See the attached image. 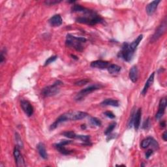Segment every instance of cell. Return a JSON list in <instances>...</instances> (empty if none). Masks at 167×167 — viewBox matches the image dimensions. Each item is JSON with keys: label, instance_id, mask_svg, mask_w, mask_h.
<instances>
[{"label": "cell", "instance_id": "f546056e", "mask_svg": "<svg viewBox=\"0 0 167 167\" xmlns=\"http://www.w3.org/2000/svg\"><path fill=\"white\" fill-rule=\"evenodd\" d=\"M150 127H151V122H150L149 117H148V118L145 121L144 123L142 125V129L148 130L150 128Z\"/></svg>", "mask_w": 167, "mask_h": 167}, {"label": "cell", "instance_id": "7402d4cb", "mask_svg": "<svg viewBox=\"0 0 167 167\" xmlns=\"http://www.w3.org/2000/svg\"><path fill=\"white\" fill-rule=\"evenodd\" d=\"M107 69L110 74H116L119 73L121 69H122V68L119 65L116 64H110L109 66L108 67Z\"/></svg>", "mask_w": 167, "mask_h": 167}, {"label": "cell", "instance_id": "6da1fadb", "mask_svg": "<svg viewBox=\"0 0 167 167\" xmlns=\"http://www.w3.org/2000/svg\"><path fill=\"white\" fill-rule=\"evenodd\" d=\"M87 116L88 114L86 112H81V111H69L59 116L50 125V129L51 131L54 130L60 123L67 122V121H77L84 119Z\"/></svg>", "mask_w": 167, "mask_h": 167}, {"label": "cell", "instance_id": "83f0119b", "mask_svg": "<svg viewBox=\"0 0 167 167\" xmlns=\"http://www.w3.org/2000/svg\"><path fill=\"white\" fill-rule=\"evenodd\" d=\"M90 123L93 126H97V127H99V126H101V120H99V119H97V117H91L90 118Z\"/></svg>", "mask_w": 167, "mask_h": 167}, {"label": "cell", "instance_id": "484cf974", "mask_svg": "<svg viewBox=\"0 0 167 167\" xmlns=\"http://www.w3.org/2000/svg\"><path fill=\"white\" fill-rule=\"evenodd\" d=\"M62 135L69 139H76V136H77V135L75 134V133L73 131H65L62 133Z\"/></svg>", "mask_w": 167, "mask_h": 167}, {"label": "cell", "instance_id": "44dd1931", "mask_svg": "<svg viewBox=\"0 0 167 167\" xmlns=\"http://www.w3.org/2000/svg\"><path fill=\"white\" fill-rule=\"evenodd\" d=\"M143 39V35H139V37H137L135 40H134L131 43L129 44V47L131 48V50H133V51L135 52V50L136 49L137 47L139 45V44L140 43V42Z\"/></svg>", "mask_w": 167, "mask_h": 167}, {"label": "cell", "instance_id": "836d02e7", "mask_svg": "<svg viewBox=\"0 0 167 167\" xmlns=\"http://www.w3.org/2000/svg\"><path fill=\"white\" fill-rule=\"evenodd\" d=\"M5 56H6V50L5 49H3L1 52V55H0V62H1V63H3V61H5Z\"/></svg>", "mask_w": 167, "mask_h": 167}, {"label": "cell", "instance_id": "603a6c76", "mask_svg": "<svg viewBox=\"0 0 167 167\" xmlns=\"http://www.w3.org/2000/svg\"><path fill=\"white\" fill-rule=\"evenodd\" d=\"M153 139V138H152V137H148V138L144 139L141 142V147H142V148H144V149H146L147 148H148V147L150 145H151Z\"/></svg>", "mask_w": 167, "mask_h": 167}, {"label": "cell", "instance_id": "d4e9b609", "mask_svg": "<svg viewBox=\"0 0 167 167\" xmlns=\"http://www.w3.org/2000/svg\"><path fill=\"white\" fill-rule=\"evenodd\" d=\"M116 126V122L111 123L110 125H109V127H107V129H106L105 132H104V135H109L112 132V131L114 130V128H115Z\"/></svg>", "mask_w": 167, "mask_h": 167}, {"label": "cell", "instance_id": "30bf717a", "mask_svg": "<svg viewBox=\"0 0 167 167\" xmlns=\"http://www.w3.org/2000/svg\"><path fill=\"white\" fill-rule=\"evenodd\" d=\"M167 104V101L166 97H163L162 99L160 100V102L159 104V110L158 112H157L155 118L157 120H160L163 117V114L165 113V111L166 107Z\"/></svg>", "mask_w": 167, "mask_h": 167}, {"label": "cell", "instance_id": "e0dca14e", "mask_svg": "<svg viewBox=\"0 0 167 167\" xmlns=\"http://www.w3.org/2000/svg\"><path fill=\"white\" fill-rule=\"evenodd\" d=\"M37 150H38L39 155H40L41 158L44 159H47L48 154L47 153V151H46V148H45V146L44 144L42 142L39 143L37 144Z\"/></svg>", "mask_w": 167, "mask_h": 167}, {"label": "cell", "instance_id": "5bb4252c", "mask_svg": "<svg viewBox=\"0 0 167 167\" xmlns=\"http://www.w3.org/2000/svg\"><path fill=\"white\" fill-rule=\"evenodd\" d=\"M142 116V109H139L136 112H135V117H134V122L133 125L135 127V129L136 131L138 130L140 125V120H141Z\"/></svg>", "mask_w": 167, "mask_h": 167}, {"label": "cell", "instance_id": "8992f818", "mask_svg": "<svg viewBox=\"0 0 167 167\" xmlns=\"http://www.w3.org/2000/svg\"><path fill=\"white\" fill-rule=\"evenodd\" d=\"M103 87V85L101 84H96L94 85H91V86H88L87 88H85V89H83L82 90H81L79 93H78L75 99L77 101H80L83 99L84 97L87 96L88 95L90 94L91 93L93 92V91L100 90L101 88H102Z\"/></svg>", "mask_w": 167, "mask_h": 167}, {"label": "cell", "instance_id": "cb8c5ba5", "mask_svg": "<svg viewBox=\"0 0 167 167\" xmlns=\"http://www.w3.org/2000/svg\"><path fill=\"white\" fill-rule=\"evenodd\" d=\"M76 139H78L84 142L85 144H90V136L89 135H77L76 136Z\"/></svg>", "mask_w": 167, "mask_h": 167}, {"label": "cell", "instance_id": "d6986e66", "mask_svg": "<svg viewBox=\"0 0 167 167\" xmlns=\"http://www.w3.org/2000/svg\"><path fill=\"white\" fill-rule=\"evenodd\" d=\"M55 148L57 149V150H58L59 152H60L63 155H69L71 153H72L73 152V151H70V150H68L66 148L64 145L61 144L60 143H58L55 144L54 145Z\"/></svg>", "mask_w": 167, "mask_h": 167}, {"label": "cell", "instance_id": "d590c367", "mask_svg": "<svg viewBox=\"0 0 167 167\" xmlns=\"http://www.w3.org/2000/svg\"><path fill=\"white\" fill-rule=\"evenodd\" d=\"M153 153V149H149L145 153V156H146V159H149L150 157H151Z\"/></svg>", "mask_w": 167, "mask_h": 167}, {"label": "cell", "instance_id": "ffe728a7", "mask_svg": "<svg viewBox=\"0 0 167 167\" xmlns=\"http://www.w3.org/2000/svg\"><path fill=\"white\" fill-rule=\"evenodd\" d=\"M90 10V9L85 8L80 5H74L71 8V11L73 12H82L84 13V14L88 12Z\"/></svg>", "mask_w": 167, "mask_h": 167}, {"label": "cell", "instance_id": "ba28073f", "mask_svg": "<svg viewBox=\"0 0 167 167\" xmlns=\"http://www.w3.org/2000/svg\"><path fill=\"white\" fill-rule=\"evenodd\" d=\"M20 106L23 111L28 117H31L34 112V107L32 106L31 103L27 100L22 99L20 101Z\"/></svg>", "mask_w": 167, "mask_h": 167}, {"label": "cell", "instance_id": "4fadbf2b", "mask_svg": "<svg viewBox=\"0 0 167 167\" xmlns=\"http://www.w3.org/2000/svg\"><path fill=\"white\" fill-rule=\"evenodd\" d=\"M160 3H161L160 0H155V1H152L151 3H149V4L146 6V11L148 15H152L153 13L155 12L156 9L158 8V7Z\"/></svg>", "mask_w": 167, "mask_h": 167}, {"label": "cell", "instance_id": "7c38bea8", "mask_svg": "<svg viewBox=\"0 0 167 167\" xmlns=\"http://www.w3.org/2000/svg\"><path fill=\"white\" fill-rule=\"evenodd\" d=\"M48 22L52 27H59L63 23V20L60 15H55L49 19Z\"/></svg>", "mask_w": 167, "mask_h": 167}, {"label": "cell", "instance_id": "ac0fdd59", "mask_svg": "<svg viewBox=\"0 0 167 167\" xmlns=\"http://www.w3.org/2000/svg\"><path fill=\"white\" fill-rule=\"evenodd\" d=\"M101 106H119L120 104L118 101L112 99H107L104 100L102 103H101Z\"/></svg>", "mask_w": 167, "mask_h": 167}, {"label": "cell", "instance_id": "9a60e30c", "mask_svg": "<svg viewBox=\"0 0 167 167\" xmlns=\"http://www.w3.org/2000/svg\"><path fill=\"white\" fill-rule=\"evenodd\" d=\"M154 77H155V73H153L151 75H150L149 78L147 80V82H146L145 85H144V87L143 90L141 92V94L142 96H146L147 92H148V90L149 88H150V86H152V84L153 83V81H154Z\"/></svg>", "mask_w": 167, "mask_h": 167}, {"label": "cell", "instance_id": "74e56055", "mask_svg": "<svg viewBox=\"0 0 167 167\" xmlns=\"http://www.w3.org/2000/svg\"><path fill=\"white\" fill-rule=\"evenodd\" d=\"M162 138H163V140H165V142H166V140H167V135H166V131H165V132H164V133L163 134Z\"/></svg>", "mask_w": 167, "mask_h": 167}, {"label": "cell", "instance_id": "277c9868", "mask_svg": "<svg viewBox=\"0 0 167 167\" xmlns=\"http://www.w3.org/2000/svg\"><path fill=\"white\" fill-rule=\"evenodd\" d=\"M63 84V82L60 80H57L55 82L47 87L44 88L41 91V95L44 97L54 96L58 94L60 91V86Z\"/></svg>", "mask_w": 167, "mask_h": 167}, {"label": "cell", "instance_id": "60d3db41", "mask_svg": "<svg viewBox=\"0 0 167 167\" xmlns=\"http://www.w3.org/2000/svg\"><path fill=\"white\" fill-rule=\"evenodd\" d=\"M71 56L73 57V58H74V59H75V60H78L77 58H77V56H75V55H71Z\"/></svg>", "mask_w": 167, "mask_h": 167}, {"label": "cell", "instance_id": "d6a6232c", "mask_svg": "<svg viewBox=\"0 0 167 167\" xmlns=\"http://www.w3.org/2000/svg\"><path fill=\"white\" fill-rule=\"evenodd\" d=\"M61 1H57V0H48V1H45L44 3L47 5H54L55 4H58V3H61Z\"/></svg>", "mask_w": 167, "mask_h": 167}, {"label": "cell", "instance_id": "52a82bcc", "mask_svg": "<svg viewBox=\"0 0 167 167\" xmlns=\"http://www.w3.org/2000/svg\"><path fill=\"white\" fill-rule=\"evenodd\" d=\"M166 19H165L162 22L161 25H160L158 28V29H156L154 34L153 35L151 38V41H150V42H154L155 41H158V39L161 37L163 34H164V33L166 31Z\"/></svg>", "mask_w": 167, "mask_h": 167}, {"label": "cell", "instance_id": "4dcf8cb0", "mask_svg": "<svg viewBox=\"0 0 167 167\" xmlns=\"http://www.w3.org/2000/svg\"><path fill=\"white\" fill-rule=\"evenodd\" d=\"M90 80H88V79H84V80H81L77 82L74 83L75 86H84V85H86V84H88Z\"/></svg>", "mask_w": 167, "mask_h": 167}, {"label": "cell", "instance_id": "ab89813d", "mask_svg": "<svg viewBox=\"0 0 167 167\" xmlns=\"http://www.w3.org/2000/svg\"><path fill=\"white\" fill-rule=\"evenodd\" d=\"M81 128L82 129H86V125H81Z\"/></svg>", "mask_w": 167, "mask_h": 167}, {"label": "cell", "instance_id": "8d00e7d4", "mask_svg": "<svg viewBox=\"0 0 167 167\" xmlns=\"http://www.w3.org/2000/svg\"><path fill=\"white\" fill-rule=\"evenodd\" d=\"M72 142H73V141H71V140H61L60 143L62 145L65 146V145L69 144H71Z\"/></svg>", "mask_w": 167, "mask_h": 167}, {"label": "cell", "instance_id": "2e32d148", "mask_svg": "<svg viewBox=\"0 0 167 167\" xmlns=\"http://www.w3.org/2000/svg\"><path fill=\"white\" fill-rule=\"evenodd\" d=\"M129 78L133 83H135L139 78V71L136 65H134L129 71Z\"/></svg>", "mask_w": 167, "mask_h": 167}, {"label": "cell", "instance_id": "e575fe53", "mask_svg": "<svg viewBox=\"0 0 167 167\" xmlns=\"http://www.w3.org/2000/svg\"><path fill=\"white\" fill-rule=\"evenodd\" d=\"M104 114L110 119H114L116 117V116L114 115V114H113L112 112H110V111H106V112L104 113Z\"/></svg>", "mask_w": 167, "mask_h": 167}, {"label": "cell", "instance_id": "f1b7e54d", "mask_svg": "<svg viewBox=\"0 0 167 167\" xmlns=\"http://www.w3.org/2000/svg\"><path fill=\"white\" fill-rule=\"evenodd\" d=\"M57 58H58L57 55H53V56L50 57L48 59H47V60H46L45 63H44V66H47V65L50 64L52 63H53L54 61H55V60H57Z\"/></svg>", "mask_w": 167, "mask_h": 167}, {"label": "cell", "instance_id": "8fae6325", "mask_svg": "<svg viewBox=\"0 0 167 167\" xmlns=\"http://www.w3.org/2000/svg\"><path fill=\"white\" fill-rule=\"evenodd\" d=\"M109 62L103 60H96L92 61L90 64V66L93 68L99 69H107L109 66Z\"/></svg>", "mask_w": 167, "mask_h": 167}, {"label": "cell", "instance_id": "4316f807", "mask_svg": "<svg viewBox=\"0 0 167 167\" xmlns=\"http://www.w3.org/2000/svg\"><path fill=\"white\" fill-rule=\"evenodd\" d=\"M15 139H16V144H17V147H18L19 148H22L23 143H22L20 136L19 134L18 133H15Z\"/></svg>", "mask_w": 167, "mask_h": 167}, {"label": "cell", "instance_id": "9c48e42d", "mask_svg": "<svg viewBox=\"0 0 167 167\" xmlns=\"http://www.w3.org/2000/svg\"><path fill=\"white\" fill-rule=\"evenodd\" d=\"M13 155L15 157V163L16 165L18 167H22L26 166V163L24 158L21 154L20 152L19 148L17 146H16L14 149V152H13Z\"/></svg>", "mask_w": 167, "mask_h": 167}, {"label": "cell", "instance_id": "1f68e13d", "mask_svg": "<svg viewBox=\"0 0 167 167\" xmlns=\"http://www.w3.org/2000/svg\"><path fill=\"white\" fill-rule=\"evenodd\" d=\"M135 111L133 110V112L131 113V115L130 120L129 121L128 126L129 128H131L132 126L133 125V122H134V117H135Z\"/></svg>", "mask_w": 167, "mask_h": 167}, {"label": "cell", "instance_id": "3957f363", "mask_svg": "<svg viewBox=\"0 0 167 167\" xmlns=\"http://www.w3.org/2000/svg\"><path fill=\"white\" fill-rule=\"evenodd\" d=\"M86 39L84 37H77L71 34H68L66 37L65 44L68 47H71L78 52L83 50V44L86 42Z\"/></svg>", "mask_w": 167, "mask_h": 167}, {"label": "cell", "instance_id": "7a4b0ae2", "mask_svg": "<svg viewBox=\"0 0 167 167\" xmlns=\"http://www.w3.org/2000/svg\"><path fill=\"white\" fill-rule=\"evenodd\" d=\"M76 21L80 24L94 26L102 23L103 19L101 17L100 15L97 14L96 12L90 10L88 12L84 14V15L77 18Z\"/></svg>", "mask_w": 167, "mask_h": 167}, {"label": "cell", "instance_id": "5b68a950", "mask_svg": "<svg viewBox=\"0 0 167 167\" xmlns=\"http://www.w3.org/2000/svg\"><path fill=\"white\" fill-rule=\"evenodd\" d=\"M129 44V43L127 42H124L122 45V50L117 54V56L120 58H122L123 60L127 62H129L132 60L134 54H135V51L131 49Z\"/></svg>", "mask_w": 167, "mask_h": 167}, {"label": "cell", "instance_id": "f35d334b", "mask_svg": "<svg viewBox=\"0 0 167 167\" xmlns=\"http://www.w3.org/2000/svg\"><path fill=\"white\" fill-rule=\"evenodd\" d=\"M161 127H162V128H165V127H166V122H165V121H163V122H161Z\"/></svg>", "mask_w": 167, "mask_h": 167}]
</instances>
